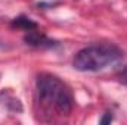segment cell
I'll list each match as a JSON object with an SVG mask.
<instances>
[{
  "label": "cell",
  "mask_w": 127,
  "mask_h": 125,
  "mask_svg": "<svg viewBox=\"0 0 127 125\" xmlns=\"http://www.w3.org/2000/svg\"><path fill=\"white\" fill-rule=\"evenodd\" d=\"M38 102L53 109L59 115H68L72 109V94L62 81L50 74H41L37 78Z\"/></svg>",
  "instance_id": "cell-1"
},
{
  "label": "cell",
  "mask_w": 127,
  "mask_h": 125,
  "mask_svg": "<svg viewBox=\"0 0 127 125\" xmlns=\"http://www.w3.org/2000/svg\"><path fill=\"white\" fill-rule=\"evenodd\" d=\"M121 56V50L114 44H95L81 49L75 55L72 65L78 71L93 72L115 63Z\"/></svg>",
  "instance_id": "cell-2"
},
{
  "label": "cell",
  "mask_w": 127,
  "mask_h": 125,
  "mask_svg": "<svg viewBox=\"0 0 127 125\" xmlns=\"http://www.w3.org/2000/svg\"><path fill=\"white\" fill-rule=\"evenodd\" d=\"M24 41L30 46H35V47H50V46H53L52 40H49L46 35L37 32L35 30L28 31V34L24 37Z\"/></svg>",
  "instance_id": "cell-3"
},
{
  "label": "cell",
  "mask_w": 127,
  "mask_h": 125,
  "mask_svg": "<svg viewBox=\"0 0 127 125\" xmlns=\"http://www.w3.org/2000/svg\"><path fill=\"white\" fill-rule=\"evenodd\" d=\"M12 25L16 27V28H21V30H24V31H32V30H37V24L32 22L31 19L27 18V16H18V18H15L13 22H12Z\"/></svg>",
  "instance_id": "cell-4"
},
{
  "label": "cell",
  "mask_w": 127,
  "mask_h": 125,
  "mask_svg": "<svg viewBox=\"0 0 127 125\" xmlns=\"http://www.w3.org/2000/svg\"><path fill=\"white\" fill-rule=\"evenodd\" d=\"M120 78H121V81H123V83H126V84H127V69H124V71L121 72Z\"/></svg>",
  "instance_id": "cell-5"
}]
</instances>
